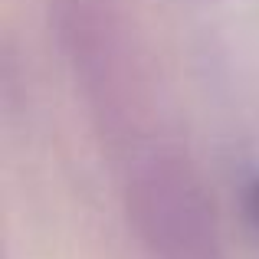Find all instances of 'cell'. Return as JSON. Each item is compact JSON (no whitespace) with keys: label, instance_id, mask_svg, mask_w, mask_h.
<instances>
[{"label":"cell","instance_id":"1","mask_svg":"<svg viewBox=\"0 0 259 259\" xmlns=\"http://www.w3.org/2000/svg\"><path fill=\"white\" fill-rule=\"evenodd\" d=\"M256 210H259V181H256Z\"/></svg>","mask_w":259,"mask_h":259}]
</instances>
